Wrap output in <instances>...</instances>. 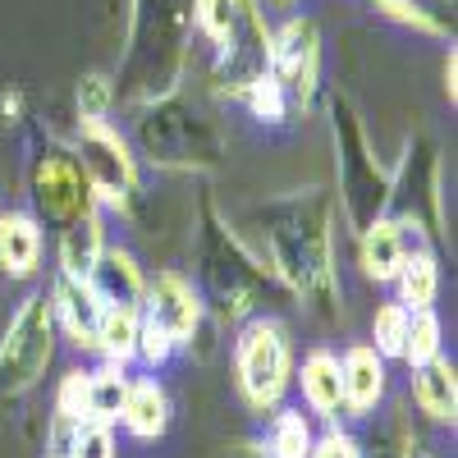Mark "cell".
<instances>
[{
	"instance_id": "cell-1",
	"label": "cell",
	"mask_w": 458,
	"mask_h": 458,
	"mask_svg": "<svg viewBox=\"0 0 458 458\" xmlns=\"http://www.w3.org/2000/svg\"><path fill=\"white\" fill-rule=\"evenodd\" d=\"M51 349H55V308L47 302V293H32L10 321L5 344H0V394L28 390L47 371Z\"/></svg>"
},
{
	"instance_id": "cell-2",
	"label": "cell",
	"mask_w": 458,
	"mask_h": 458,
	"mask_svg": "<svg viewBox=\"0 0 458 458\" xmlns=\"http://www.w3.org/2000/svg\"><path fill=\"white\" fill-rule=\"evenodd\" d=\"M239 386L252 408H276L289 390V339L280 326L257 321L239 339Z\"/></svg>"
},
{
	"instance_id": "cell-3",
	"label": "cell",
	"mask_w": 458,
	"mask_h": 458,
	"mask_svg": "<svg viewBox=\"0 0 458 458\" xmlns=\"http://www.w3.org/2000/svg\"><path fill=\"white\" fill-rule=\"evenodd\" d=\"M83 165H88L92 183L101 188L106 198H120V188L133 183V161H129L124 142L114 138L101 120L83 124Z\"/></svg>"
},
{
	"instance_id": "cell-4",
	"label": "cell",
	"mask_w": 458,
	"mask_h": 458,
	"mask_svg": "<svg viewBox=\"0 0 458 458\" xmlns=\"http://www.w3.org/2000/svg\"><path fill=\"white\" fill-rule=\"evenodd\" d=\"M339 386H344V408L353 417H367L386 394V362H380V353L367 349V344L349 349L339 362Z\"/></svg>"
},
{
	"instance_id": "cell-5",
	"label": "cell",
	"mask_w": 458,
	"mask_h": 458,
	"mask_svg": "<svg viewBox=\"0 0 458 458\" xmlns=\"http://www.w3.org/2000/svg\"><path fill=\"white\" fill-rule=\"evenodd\" d=\"M147 321L165 330L174 344H183L188 335L198 330V298L179 276H161L147 293Z\"/></svg>"
},
{
	"instance_id": "cell-6",
	"label": "cell",
	"mask_w": 458,
	"mask_h": 458,
	"mask_svg": "<svg viewBox=\"0 0 458 458\" xmlns=\"http://www.w3.org/2000/svg\"><path fill=\"white\" fill-rule=\"evenodd\" d=\"M88 289L97 293L101 308H138V298H142V276H138V266H133L129 252L101 248L97 266L88 271Z\"/></svg>"
},
{
	"instance_id": "cell-7",
	"label": "cell",
	"mask_w": 458,
	"mask_h": 458,
	"mask_svg": "<svg viewBox=\"0 0 458 458\" xmlns=\"http://www.w3.org/2000/svg\"><path fill=\"white\" fill-rule=\"evenodd\" d=\"M120 422L138 436V440H157L170 427V399L157 380H133L124 390V408H120Z\"/></svg>"
},
{
	"instance_id": "cell-8",
	"label": "cell",
	"mask_w": 458,
	"mask_h": 458,
	"mask_svg": "<svg viewBox=\"0 0 458 458\" xmlns=\"http://www.w3.org/2000/svg\"><path fill=\"white\" fill-rule=\"evenodd\" d=\"M271 60H276V73H280V79H289V83H298V88H308L312 69H317V37H312V23L293 19V23L276 37Z\"/></svg>"
},
{
	"instance_id": "cell-9",
	"label": "cell",
	"mask_w": 458,
	"mask_h": 458,
	"mask_svg": "<svg viewBox=\"0 0 458 458\" xmlns=\"http://www.w3.org/2000/svg\"><path fill=\"white\" fill-rule=\"evenodd\" d=\"M51 308L64 317L73 344H97V326H101V312H106V308L97 302V293L88 289V280H69V276H64V284H60V293H55Z\"/></svg>"
},
{
	"instance_id": "cell-10",
	"label": "cell",
	"mask_w": 458,
	"mask_h": 458,
	"mask_svg": "<svg viewBox=\"0 0 458 458\" xmlns=\"http://www.w3.org/2000/svg\"><path fill=\"white\" fill-rule=\"evenodd\" d=\"M302 399L317 417H335L344 408V386H339V358L317 349L308 362H302Z\"/></svg>"
},
{
	"instance_id": "cell-11",
	"label": "cell",
	"mask_w": 458,
	"mask_h": 458,
	"mask_svg": "<svg viewBox=\"0 0 458 458\" xmlns=\"http://www.w3.org/2000/svg\"><path fill=\"white\" fill-rule=\"evenodd\" d=\"M417 403H422L427 417H436V422H454V408H458V390H454V367L445 358L417 367V386H412Z\"/></svg>"
},
{
	"instance_id": "cell-12",
	"label": "cell",
	"mask_w": 458,
	"mask_h": 458,
	"mask_svg": "<svg viewBox=\"0 0 458 458\" xmlns=\"http://www.w3.org/2000/svg\"><path fill=\"white\" fill-rule=\"evenodd\" d=\"M42 252V234L28 216H0V266L10 276H28Z\"/></svg>"
},
{
	"instance_id": "cell-13",
	"label": "cell",
	"mask_w": 458,
	"mask_h": 458,
	"mask_svg": "<svg viewBox=\"0 0 458 458\" xmlns=\"http://www.w3.org/2000/svg\"><path fill=\"white\" fill-rule=\"evenodd\" d=\"M37 188H42L47 211H55V216H79L83 202H88L83 179H79V170H73L69 161H47L42 170H37Z\"/></svg>"
},
{
	"instance_id": "cell-14",
	"label": "cell",
	"mask_w": 458,
	"mask_h": 458,
	"mask_svg": "<svg viewBox=\"0 0 458 458\" xmlns=\"http://www.w3.org/2000/svg\"><path fill=\"white\" fill-rule=\"evenodd\" d=\"M60 257H64L69 280H88V271H92L97 257H101V225H97L92 211L69 225V234H64V243H60Z\"/></svg>"
},
{
	"instance_id": "cell-15",
	"label": "cell",
	"mask_w": 458,
	"mask_h": 458,
	"mask_svg": "<svg viewBox=\"0 0 458 458\" xmlns=\"http://www.w3.org/2000/svg\"><path fill=\"white\" fill-rule=\"evenodd\" d=\"M124 390L129 380L120 371V362H110L101 371H88V422H120V408H124Z\"/></svg>"
},
{
	"instance_id": "cell-16",
	"label": "cell",
	"mask_w": 458,
	"mask_h": 458,
	"mask_svg": "<svg viewBox=\"0 0 458 458\" xmlns=\"http://www.w3.org/2000/svg\"><path fill=\"white\" fill-rule=\"evenodd\" d=\"M362 266H367V276L376 280H390L399 276V266H403V239H399V225H371L367 229V239H362Z\"/></svg>"
},
{
	"instance_id": "cell-17",
	"label": "cell",
	"mask_w": 458,
	"mask_h": 458,
	"mask_svg": "<svg viewBox=\"0 0 458 458\" xmlns=\"http://www.w3.org/2000/svg\"><path fill=\"white\" fill-rule=\"evenodd\" d=\"M97 344L110 362H129L138 353V317L133 308H106L101 312V326H97Z\"/></svg>"
},
{
	"instance_id": "cell-18",
	"label": "cell",
	"mask_w": 458,
	"mask_h": 458,
	"mask_svg": "<svg viewBox=\"0 0 458 458\" xmlns=\"http://www.w3.org/2000/svg\"><path fill=\"white\" fill-rule=\"evenodd\" d=\"M248 19V5L243 0H198V23L207 28V37L216 47H234L239 42V28Z\"/></svg>"
},
{
	"instance_id": "cell-19",
	"label": "cell",
	"mask_w": 458,
	"mask_h": 458,
	"mask_svg": "<svg viewBox=\"0 0 458 458\" xmlns=\"http://www.w3.org/2000/svg\"><path fill=\"white\" fill-rule=\"evenodd\" d=\"M312 427H308V417L302 412H280L276 417V427H271V458H308L312 454Z\"/></svg>"
},
{
	"instance_id": "cell-20",
	"label": "cell",
	"mask_w": 458,
	"mask_h": 458,
	"mask_svg": "<svg viewBox=\"0 0 458 458\" xmlns=\"http://www.w3.org/2000/svg\"><path fill=\"white\" fill-rule=\"evenodd\" d=\"M399 358H408V367H427V362L440 358V321L431 317V308L408 317V335H403V353Z\"/></svg>"
},
{
	"instance_id": "cell-21",
	"label": "cell",
	"mask_w": 458,
	"mask_h": 458,
	"mask_svg": "<svg viewBox=\"0 0 458 458\" xmlns=\"http://www.w3.org/2000/svg\"><path fill=\"white\" fill-rule=\"evenodd\" d=\"M399 284H403V308L412 312H427L431 308V298H436V261L431 257H412V261H403L399 266Z\"/></svg>"
},
{
	"instance_id": "cell-22",
	"label": "cell",
	"mask_w": 458,
	"mask_h": 458,
	"mask_svg": "<svg viewBox=\"0 0 458 458\" xmlns=\"http://www.w3.org/2000/svg\"><path fill=\"white\" fill-rule=\"evenodd\" d=\"M408 308L403 302H386L376 312V353L380 358H399L403 353V335H408Z\"/></svg>"
},
{
	"instance_id": "cell-23",
	"label": "cell",
	"mask_w": 458,
	"mask_h": 458,
	"mask_svg": "<svg viewBox=\"0 0 458 458\" xmlns=\"http://www.w3.org/2000/svg\"><path fill=\"white\" fill-rule=\"evenodd\" d=\"M64 458H114V436L106 422H79L69 436Z\"/></svg>"
},
{
	"instance_id": "cell-24",
	"label": "cell",
	"mask_w": 458,
	"mask_h": 458,
	"mask_svg": "<svg viewBox=\"0 0 458 458\" xmlns=\"http://www.w3.org/2000/svg\"><path fill=\"white\" fill-rule=\"evenodd\" d=\"M386 14L403 19V23H417V28H427V32H440V19L431 10H440L445 0H376Z\"/></svg>"
},
{
	"instance_id": "cell-25",
	"label": "cell",
	"mask_w": 458,
	"mask_h": 458,
	"mask_svg": "<svg viewBox=\"0 0 458 458\" xmlns=\"http://www.w3.org/2000/svg\"><path fill=\"white\" fill-rule=\"evenodd\" d=\"M55 408H60V417H69V422H88V371H69L64 376Z\"/></svg>"
},
{
	"instance_id": "cell-26",
	"label": "cell",
	"mask_w": 458,
	"mask_h": 458,
	"mask_svg": "<svg viewBox=\"0 0 458 458\" xmlns=\"http://www.w3.org/2000/svg\"><path fill=\"white\" fill-rule=\"evenodd\" d=\"M138 353L157 367V362H165V358L174 353V339H170L165 330H157L151 321H138Z\"/></svg>"
},
{
	"instance_id": "cell-27",
	"label": "cell",
	"mask_w": 458,
	"mask_h": 458,
	"mask_svg": "<svg viewBox=\"0 0 458 458\" xmlns=\"http://www.w3.org/2000/svg\"><path fill=\"white\" fill-rule=\"evenodd\" d=\"M308 458H358V445H353V436L330 431L326 440H317V445H312V454H308Z\"/></svg>"
},
{
	"instance_id": "cell-28",
	"label": "cell",
	"mask_w": 458,
	"mask_h": 458,
	"mask_svg": "<svg viewBox=\"0 0 458 458\" xmlns=\"http://www.w3.org/2000/svg\"><path fill=\"white\" fill-rule=\"evenodd\" d=\"M88 120H101V101H106V83L101 79H88Z\"/></svg>"
},
{
	"instance_id": "cell-29",
	"label": "cell",
	"mask_w": 458,
	"mask_h": 458,
	"mask_svg": "<svg viewBox=\"0 0 458 458\" xmlns=\"http://www.w3.org/2000/svg\"><path fill=\"white\" fill-rule=\"evenodd\" d=\"M234 458H271V454H257V449H243V454H234Z\"/></svg>"
},
{
	"instance_id": "cell-30",
	"label": "cell",
	"mask_w": 458,
	"mask_h": 458,
	"mask_svg": "<svg viewBox=\"0 0 458 458\" xmlns=\"http://www.w3.org/2000/svg\"><path fill=\"white\" fill-rule=\"evenodd\" d=\"M280 5H293V0H280Z\"/></svg>"
}]
</instances>
